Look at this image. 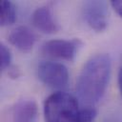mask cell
Segmentation results:
<instances>
[{
  "label": "cell",
  "mask_w": 122,
  "mask_h": 122,
  "mask_svg": "<svg viewBox=\"0 0 122 122\" xmlns=\"http://www.w3.org/2000/svg\"><path fill=\"white\" fill-rule=\"evenodd\" d=\"M81 45L82 43L79 39H52L41 46V52L50 57L71 61Z\"/></svg>",
  "instance_id": "5b68a950"
},
{
  "label": "cell",
  "mask_w": 122,
  "mask_h": 122,
  "mask_svg": "<svg viewBox=\"0 0 122 122\" xmlns=\"http://www.w3.org/2000/svg\"><path fill=\"white\" fill-rule=\"evenodd\" d=\"M9 41L11 45L22 51H29L32 49L36 34L26 26H19L13 29L9 34Z\"/></svg>",
  "instance_id": "52a82bcc"
},
{
  "label": "cell",
  "mask_w": 122,
  "mask_h": 122,
  "mask_svg": "<svg viewBox=\"0 0 122 122\" xmlns=\"http://www.w3.org/2000/svg\"><path fill=\"white\" fill-rule=\"evenodd\" d=\"M37 74L44 84L51 88H63L69 80L67 67L53 61H42L38 65Z\"/></svg>",
  "instance_id": "3957f363"
},
{
  "label": "cell",
  "mask_w": 122,
  "mask_h": 122,
  "mask_svg": "<svg viewBox=\"0 0 122 122\" xmlns=\"http://www.w3.org/2000/svg\"><path fill=\"white\" fill-rule=\"evenodd\" d=\"M117 81H118V88H119V91H120V94L122 96V67L120 68V70L118 71Z\"/></svg>",
  "instance_id": "7c38bea8"
},
{
  "label": "cell",
  "mask_w": 122,
  "mask_h": 122,
  "mask_svg": "<svg viewBox=\"0 0 122 122\" xmlns=\"http://www.w3.org/2000/svg\"><path fill=\"white\" fill-rule=\"evenodd\" d=\"M32 25L45 33H53L59 30V26L54 20L51 9L49 6L37 8L31 15Z\"/></svg>",
  "instance_id": "8992f818"
},
{
  "label": "cell",
  "mask_w": 122,
  "mask_h": 122,
  "mask_svg": "<svg viewBox=\"0 0 122 122\" xmlns=\"http://www.w3.org/2000/svg\"><path fill=\"white\" fill-rule=\"evenodd\" d=\"M112 7L114 9V10L122 17V1L117 0V1H112L111 2Z\"/></svg>",
  "instance_id": "8fae6325"
},
{
  "label": "cell",
  "mask_w": 122,
  "mask_h": 122,
  "mask_svg": "<svg viewBox=\"0 0 122 122\" xmlns=\"http://www.w3.org/2000/svg\"><path fill=\"white\" fill-rule=\"evenodd\" d=\"M37 114V106L33 100L24 99L19 101L12 112L13 122H34Z\"/></svg>",
  "instance_id": "ba28073f"
},
{
  "label": "cell",
  "mask_w": 122,
  "mask_h": 122,
  "mask_svg": "<svg viewBox=\"0 0 122 122\" xmlns=\"http://www.w3.org/2000/svg\"><path fill=\"white\" fill-rule=\"evenodd\" d=\"M0 22L2 26H8L16 20V8L10 1H1L0 3Z\"/></svg>",
  "instance_id": "9c48e42d"
},
{
  "label": "cell",
  "mask_w": 122,
  "mask_h": 122,
  "mask_svg": "<svg viewBox=\"0 0 122 122\" xmlns=\"http://www.w3.org/2000/svg\"><path fill=\"white\" fill-rule=\"evenodd\" d=\"M108 6L104 1H87L82 7V16L95 31H103L108 26Z\"/></svg>",
  "instance_id": "277c9868"
},
{
  "label": "cell",
  "mask_w": 122,
  "mask_h": 122,
  "mask_svg": "<svg viewBox=\"0 0 122 122\" xmlns=\"http://www.w3.org/2000/svg\"><path fill=\"white\" fill-rule=\"evenodd\" d=\"M0 66H1V70L4 71L5 69H7L11 61V54L10 50L8 49V47L4 44L0 45Z\"/></svg>",
  "instance_id": "30bf717a"
},
{
  "label": "cell",
  "mask_w": 122,
  "mask_h": 122,
  "mask_svg": "<svg viewBox=\"0 0 122 122\" xmlns=\"http://www.w3.org/2000/svg\"><path fill=\"white\" fill-rule=\"evenodd\" d=\"M111 74V58L106 53L91 57L84 65L76 82V92L86 105H92L103 96Z\"/></svg>",
  "instance_id": "6da1fadb"
},
{
  "label": "cell",
  "mask_w": 122,
  "mask_h": 122,
  "mask_svg": "<svg viewBox=\"0 0 122 122\" xmlns=\"http://www.w3.org/2000/svg\"><path fill=\"white\" fill-rule=\"evenodd\" d=\"M44 115L46 122H93L96 111L92 107L80 109L74 96L57 92L46 99Z\"/></svg>",
  "instance_id": "7a4b0ae2"
}]
</instances>
